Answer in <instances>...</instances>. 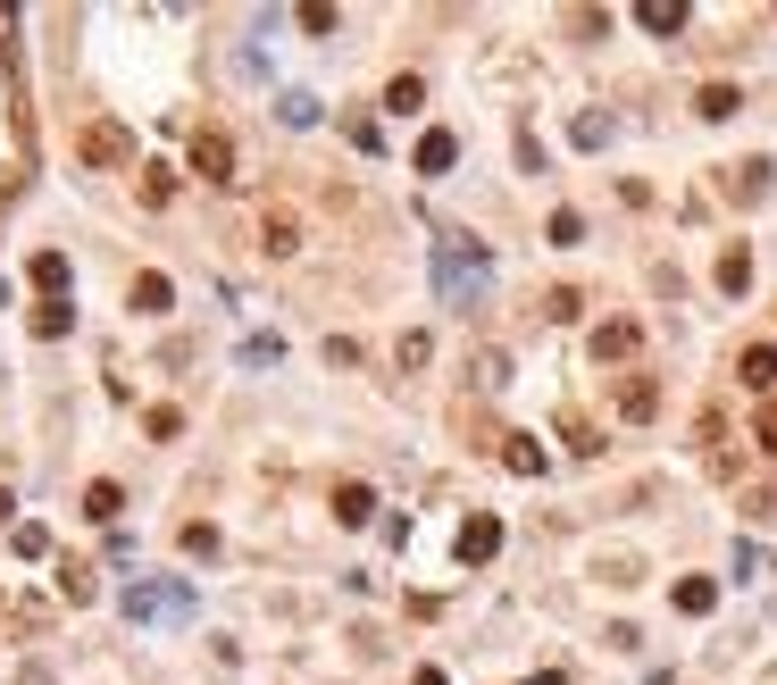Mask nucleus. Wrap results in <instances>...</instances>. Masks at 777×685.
Wrapping results in <instances>:
<instances>
[{"instance_id": "obj_1", "label": "nucleus", "mask_w": 777, "mask_h": 685, "mask_svg": "<svg viewBox=\"0 0 777 685\" xmlns=\"http://www.w3.org/2000/svg\"><path fill=\"white\" fill-rule=\"evenodd\" d=\"M435 276H443V302L469 309L476 293H485V251H469L460 234H443V243H435Z\"/></svg>"}, {"instance_id": "obj_2", "label": "nucleus", "mask_w": 777, "mask_h": 685, "mask_svg": "<svg viewBox=\"0 0 777 685\" xmlns=\"http://www.w3.org/2000/svg\"><path fill=\"white\" fill-rule=\"evenodd\" d=\"M185 159H192V176H201V185H234V143H227L218 126H192Z\"/></svg>"}, {"instance_id": "obj_3", "label": "nucleus", "mask_w": 777, "mask_h": 685, "mask_svg": "<svg viewBox=\"0 0 777 685\" xmlns=\"http://www.w3.org/2000/svg\"><path fill=\"white\" fill-rule=\"evenodd\" d=\"M185 610H192L185 586H134L126 593V619H185Z\"/></svg>"}, {"instance_id": "obj_4", "label": "nucleus", "mask_w": 777, "mask_h": 685, "mask_svg": "<svg viewBox=\"0 0 777 685\" xmlns=\"http://www.w3.org/2000/svg\"><path fill=\"white\" fill-rule=\"evenodd\" d=\"M493 552H502V518H493V510H476L469 527H460V560H469V569H485Z\"/></svg>"}, {"instance_id": "obj_5", "label": "nucleus", "mask_w": 777, "mask_h": 685, "mask_svg": "<svg viewBox=\"0 0 777 685\" xmlns=\"http://www.w3.org/2000/svg\"><path fill=\"white\" fill-rule=\"evenodd\" d=\"M260 251H276V260L302 251V218H293L285 201H267V210H260Z\"/></svg>"}, {"instance_id": "obj_6", "label": "nucleus", "mask_w": 777, "mask_h": 685, "mask_svg": "<svg viewBox=\"0 0 777 685\" xmlns=\"http://www.w3.org/2000/svg\"><path fill=\"white\" fill-rule=\"evenodd\" d=\"M636 351H644V326L636 318H610L602 335H594V360H636Z\"/></svg>"}, {"instance_id": "obj_7", "label": "nucleus", "mask_w": 777, "mask_h": 685, "mask_svg": "<svg viewBox=\"0 0 777 685\" xmlns=\"http://www.w3.org/2000/svg\"><path fill=\"white\" fill-rule=\"evenodd\" d=\"M126 302H134V318H159V309L176 302V285H168V276H159V267H143V276H134V285H126Z\"/></svg>"}, {"instance_id": "obj_8", "label": "nucleus", "mask_w": 777, "mask_h": 685, "mask_svg": "<svg viewBox=\"0 0 777 685\" xmlns=\"http://www.w3.org/2000/svg\"><path fill=\"white\" fill-rule=\"evenodd\" d=\"M368 518H377V494H368L360 476H343L335 485V527H368Z\"/></svg>"}, {"instance_id": "obj_9", "label": "nucleus", "mask_w": 777, "mask_h": 685, "mask_svg": "<svg viewBox=\"0 0 777 685\" xmlns=\"http://www.w3.org/2000/svg\"><path fill=\"white\" fill-rule=\"evenodd\" d=\"M84 159H93V168H126V159H134L126 126H93V134H84Z\"/></svg>"}, {"instance_id": "obj_10", "label": "nucleus", "mask_w": 777, "mask_h": 685, "mask_svg": "<svg viewBox=\"0 0 777 685\" xmlns=\"http://www.w3.org/2000/svg\"><path fill=\"white\" fill-rule=\"evenodd\" d=\"M736 377L753 384V393H769V384H777V342H744V351H736Z\"/></svg>"}, {"instance_id": "obj_11", "label": "nucleus", "mask_w": 777, "mask_h": 685, "mask_svg": "<svg viewBox=\"0 0 777 685\" xmlns=\"http://www.w3.org/2000/svg\"><path fill=\"white\" fill-rule=\"evenodd\" d=\"M652 410H661V384H652V377H619V419L644 426Z\"/></svg>"}, {"instance_id": "obj_12", "label": "nucleus", "mask_w": 777, "mask_h": 685, "mask_svg": "<svg viewBox=\"0 0 777 685\" xmlns=\"http://www.w3.org/2000/svg\"><path fill=\"white\" fill-rule=\"evenodd\" d=\"M502 468H511V476H544L552 460H544V443H535V435H502Z\"/></svg>"}, {"instance_id": "obj_13", "label": "nucleus", "mask_w": 777, "mask_h": 685, "mask_svg": "<svg viewBox=\"0 0 777 685\" xmlns=\"http://www.w3.org/2000/svg\"><path fill=\"white\" fill-rule=\"evenodd\" d=\"M452 159H460V134H418V176H443V168H452Z\"/></svg>"}, {"instance_id": "obj_14", "label": "nucleus", "mask_w": 777, "mask_h": 685, "mask_svg": "<svg viewBox=\"0 0 777 685\" xmlns=\"http://www.w3.org/2000/svg\"><path fill=\"white\" fill-rule=\"evenodd\" d=\"M727 201H769V159H744V168H727Z\"/></svg>"}, {"instance_id": "obj_15", "label": "nucleus", "mask_w": 777, "mask_h": 685, "mask_svg": "<svg viewBox=\"0 0 777 685\" xmlns=\"http://www.w3.org/2000/svg\"><path fill=\"white\" fill-rule=\"evenodd\" d=\"M736 109H744V93H736V84H702V93H694V117H711V126H727Z\"/></svg>"}, {"instance_id": "obj_16", "label": "nucleus", "mask_w": 777, "mask_h": 685, "mask_svg": "<svg viewBox=\"0 0 777 685\" xmlns=\"http://www.w3.org/2000/svg\"><path fill=\"white\" fill-rule=\"evenodd\" d=\"M117 510H126V485H109V476H101V485H84V518L117 527Z\"/></svg>"}, {"instance_id": "obj_17", "label": "nucleus", "mask_w": 777, "mask_h": 685, "mask_svg": "<svg viewBox=\"0 0 777 685\" xmlns=\"http://www.w3.org/2000/svg\"><path fill=\"white\" fill-rule=\"evenodd\" d=\"M34 293H42V302L67 293V251H34Z\"/></svg>"}, {"instance_id": "obj_18", "label": "nucleus", "mask_w": 777, "mask_h": 685, "mask_svg": "<svg viewBox=\"0 0 777 685\" xmlns=\"http://www.w3.org/2000/svg\"><path fill=\"white\" fill-rule=\"evenodd\" d=\"M678 610L685 619H711V610H720V586H711V577H678Z\"/></svg>"}, {"instance_id": "obj_19", "label": "nucleus", "mask_w": 777, "mask_h": 685, "mask_svg": "<svg viewBox=\"0 0 777 685\" xmlns=\"http://www.w3.org/2000/svg\"><path fill=\"white\" fill-rule=\"evenodd\" d=\"M636 25H644V34H678V25H685V0H644Z\"/></svg>"}, {"instance_id": "obj_20", "label": "nucleus", "mask_w": 777, "mask_h": 685, "mask_svg": "<svg viewBox=\"0 0 777 685\" xmlns=\"http://www.w3.org/2000/svg\"><path fill=\"white\" fill-rule=\"evenodd\" d=\"M9 552H18V560H42V552H51V527H34V518H18V527H9Z\"/></svg>"}, {"instance_id": "obj_21", "label": "nucleus", "mask_w": 777, "mask_h": 685, "mask_svg": "<svg viewBox=\"0 0 777 685\" xmlns=\"http://www.w3.org/2000/svg\"><path fill=\"white\" fill-rule=\"evenodd\" d=\"M744 285H753V251H720V293H744Z\"/></svg>"}, {"instance_id": "obj_22", "label": "nucleus", "mask_w": 777, "mask_h": 685, "mask_svg": "<svg viewBox=\"0 0 777 685\" xmlns=\"http://www.w3.org/2000/svg\"><path fill=\"white\" fill-rule=\"evenodd\" d=\"M560 443H569L577 460H594V452H602V435H594V426L577 419V410H560Z\"/></svg>"}, {"instance_id": "obj_23", "label": "nucleus", "mask_w": 777, "mask_h": 685, "mask_svg": "<svg viewBox=\"0 0 777 685\" xmlns=\"http://www.w3.org/2000/svg\"><path fill=\"white\" fill-rule=\"evenodd\" d=\"M143 201L168 210V201H176V168H159V159H151V168H143Z\"/></svg>"}, {"instance_id": "obj_24", "label": "nucleus", "mask_w": 777, "mask_h": 685, "mask_svg": "<svg viewBox=\"0 0 777 685\" xmlns=\"http://www.w3.org/2000/svg\"><path fill=\"white\" fill-rule=\"evenodd\" d=\"M59 593H67V602H93V569H84V560H59Z\"/></svg>"}, {"instance_id": "obj_25", "label": "nucleus", "mask_w": 777, "mask_h": 685, "mask_svg": "<svg viewBox=\"0 0 777 685\" xmlns=\"http://www.w3.org/2000/svg\"><path fill=\"white\" fill-rule=\"evenodd\" d=\"M418 101H427V84H418V76H393V84H385V109H401V117H410Z\"/></svg>"}, {"instance_id": "obj_26", "label": "nucleus", "mask_w": 777, "mask_h": 685, "mask_svg": "<svg viewBox=\"0 0 777 685\" xmlns=\"http://www.w3.org/2000/svg\"><path fill=\"white\" fill-rule=\"evenodd\" d=\"M293 25H302V34H335V9H326V0H302V9H293Z\"/></svg>"}, {"instance_id": "obj_27", "label": "nucleus", "mask_w": 777, "mask_h": 685, "mask_svg": "<svg viewBox=\"0 0 777 685\" xmlns=\"http://www.w3.org/2000/svg\"><path fill=\"white\" fill-rule=\"evenodd\" d=\"M476 384H485V393H502V384H511V360H502V351H476Z\"/></svg>"}, {"instance_id": "obj_28", "label": "nucleus", "mask_w": 777, "mask_h": 685, "mask_svg": "<svg viewBox=\"0 0 777 685\" xmlns=\"http://www.w3.org/2000/svg\"><path fill=\"white\" fill-rule=\"evenodd\" d=\"M176 544H185V552H192V560H209V552H218V527H209V518H192V527H185V535H176Z\"/></svg>"}, {"instance_id": "obj_29", "label": "nucleus", "mask_w": 777, "mask_h": 685, "mask_svg": "<svg viewBox=\"0 0 777 685\" xmlns=\"http://www.w3.org/2000/svg\"><path fill=\"white\" fill-rule=\"evenodd\" d=\"M276 351H285L276 335H251V342H243V368H276Z\"/></svg>"}, {"instance_id": "obj_30", "label": "nucleus", "mask_w": 777, "mask_h": 685, "mask_svg": "<svg viewBox=\"0 0 777 685\" xmlns=\"http://www.w3.org/2000/svg\"><path fill=\"white\" fill-rule=\"evenodd\" d=\"M577 309H586V302H577V293H569V285H560V293H544V318H552V326H569V318H577Z\"/></svg>"}, {"instance_id": "obj_31", "label": "nucleus", "mask_w": 777, "mask_h": 685, "mask_svg": "<svg viewBox=\"0 0 777 685\" xmlns=\"http://www.w3.org/2000/svg\"><path fill=\"white\" fill-rule=\"evenodd\" d=\"M276 117H285V126H309V117H318V101H309V93H285V101H276Z\"/></svg>"}, {"instance_id": "obj_32", "label": "nucleus", "mask_w": 777, "mask_h": 685, "mask_svg": "<svg viewBox=\"0 0 777 685\" xmlns=\"http://www.w3.org/2000/svg\"><path fill=\"white\" fill-rule=\"evenodd\" d=\"M34 335H67V302H34Z\"/></svg>"}, {"instance_id": "obj_33", "label": "nucleus", "mask_w": 777, "mask_h": 685, "mask_svg": "<svg viewBox=\"0 0 777 685\" xmlns=\"http://www.w3.org/2000/svg\"><path fill=\"white\" fill-rule=\"evenodd\" d=\"M427 351H435L427 335H401V342H393V360H401V368H427Z\"/></svg>"}, {"instance_id": "obj_34", "label": "nucleus", "mask_w": 777, "mask_h": 685, "mask_svg": "<svg viewBox=\"0 0 777 685\" xmlns=\"http://www.w3.org/2000/svg\"><path fill=\"white\" fill-rule=\"evenodd\" d=\"M753 443H760V452H777V401H760V419H753Z\"/></svg>"}, {"instance_id": "obj_35", "label": "nucleus", "mask_w": 777, "mask_h": 685, "mask_svg": "<svg viewBox=\"0 0 777 685\" xmlns=\"http://www.w3.org/2000/svg\"><path fill=\"white\" fill-rule=\"evenodd\" d=\"M410 685H452V677H443V668H418V677Z\"/></svg>"}, {"instance_id": "obj_36", "label": "nucleus", "mask_w": 777, "mask_h": 685, "mask_svg": "<svg viewBox=\"0 0 777 685\" xmlns=\"http://www.w3.org/2000/svg\"><path fill=\"white\" fill-rule=\"evenodd\" d=\"M9 510H18V502H9V485H0V527H9Z\"/></svg>"}, {"instance_id": "obj_37", "label": "nucleus", "mask_w": 777, "mask_h": 685, "mask_svg": "<svg viewBox=\"0 0 777 685\" xmlns=\"http://www.w3.org/2000/svg\"><path fill=\"white\" fill-rule=\"evenodd\" d=\"M0 201H9V192H0Z\"/></svg>"}]
</instances>
